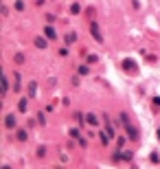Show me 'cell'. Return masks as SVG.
<instances>
[{"instance_id": "1", "label": "cell", "mask_w": 160, "mask_h": 169, "mask_svg": "<svg viewBox=\"0 0 160 169\" xmlns=\"http://www.w3.org/2000/svg\"><path fill=\"white\" fill-rule=\"evenodd\" d=\"M90 33L94 35V40H97V42H103V35H101L99 24H97V22H90Z\"/></svg>"}, {"instance_id": "2", "label": "cell", "mask_w": 160, "mask_h": 169, "mask_svg": "<svg viewBox=\"0 0 160 169\" xmlns=\"http://www.w3.org/2000/svg\"><path fill=\"white\" fill-rule=\"evenodd\" d=\"M125 132H127V134H130V139H132V141H136V139H138V132H136V130H134V125L125 123Z\"/></svg>"}, {"instance_id": "3", "label": "cell", "mask_w": 160, "mask_h": 169, "mask_svg": "<svg viewBox=\"0 0 160 169\" xmlns=\"http://www.w3.org/2000/svg\"><path fill=\"white\" fill-rule=\"evenodd\" d=\"M123 68L130 70V73H136V64H134L132 60H125V62H123Z\"/></svg>"}, {"instance_id": "4", "label": "cell", "mask_w": 160, "mask_h": 169, "mask_svg": "<svg viewBox=\"0 0 160 169\" xmlns=\"http://www.w3.org/2000/svg\"><path fill=\"white\" fill-rule=\"evenodd\" d=\"M44 33H46V37H50V40H55V37H57V33H55V29H53V26H46Z\"/></svg>"}, {"instance_id": "5", "label": "cell", "mask_w": 160, "mask_h": 169, "mask_svg": "<svg viewBox=\"0 0 160 169\" xmlns=\"http://www.w3.org/2000/svg\"><path fill=\"white\" fill-rule=\"evenodd\" d=\"M5 123H7V127H15V116H13V114H7Z\"/></svg>"}, {"instance_id": "6", "label": "cell", "mask_w": 160, "mask_h": 169, "mask_svg": "<svg viewBox=\"0 0 160 169\" xmlns=\"http://www.w3.org/2000/svg\"><path fill=\"white\" fill-rule=\"evenodd\" d=\"M29 95H31V97L37 95V84H35V81H31V84H29Z\"/></svg>"}, {"instance_id": "7", "label": "cell", "mask_w": 160, "mask_h": 169, "mask_svg": "<svg viewBox=\"0 0 160 169\" xmlns=\"http://www.w3.org/2000/svg\"><path fill=\"white\" fill-rule=\"evenodd\" d=\"M0 88H2V95H5V92H9V81H7L5 75H2V84H0Z\"/></svg>"}, {"instance_id": "8", "label": "cell", "mask_w": 160, "mask_h": 169, "mask_svg": "<svg viewBox=\"0 0 160 169\" xmlns=\"http://www.w3.org/2000/svg\"><path fill=\"white\" fill-rule=\"evenodd\" d=\"M86 121H88V123H90V125H92V127H94V125H97V123H99V119H97V116H94V114H88V116H86Z\"/></svg>"}, {"instance_id": "9", "label": "cell", "mask_w": 160, "mask_h": 169, "mask_svg": "<svg viewBox=\"0 0 160 169\" xmlns=\"http://www.w3.org/2000/svg\"><path fill=\"white\" fill-rule=\"evenodd\" d=\"M75 40H77L75 33H68V35H66V44H75Z\"/></svg>"}, {"instance_id": "10", "label": "cell", "mask_w": 160, "mask_h": 169, "mask_svg": "<svg viewBox=\"0 0 160 169\" xmlns=\"http://www.w3.org/2000/svg\"><path fill=\"white\" fill-rule=\"evenodd\" d=\"M105 132L110 134V139H114V127H112V123L108 121V125H105Z\"/></svg>"}, {"instance_id": "11", "label": "cell", "mask_w": 160, "mask_h": 169, "mask_svg": "<svg viewBox=\"0 0 160 169\" xmlns=\"http://www.w3.org/2000/svg\"><path fill=\"white\" fill-rule=\"evenodd\" d=\"M35 46H37V48H46V40L37 37V40H35Z\"/></svg>"}, {"instance_id": "12", "label": "cell", "mask_w": 160, "mask_h": 169, "mask_svg": "<svg viewBox=\"0 0 160 169\" xmlns=\"http://www.w3.org/2000/svg\"><path fill=\"white\" fill-rule=\"evenodd\" d=\"M70 11H72V13H79V11H81V7H79V5H77V2H75V5L70 7Z\"/></svg>"}, {"instance_id": "13", "label": "cell", "mask_w": 160, "mask_h": 169, "mask_svg": "<svg viewBox=\"0 0 160 169\" xmlns=\"http://www.w3.org/2000/svg\"><path fill=\"white\" fill-rule=\"evenodd\" d=\"M15 9L22 11V9H24V2H22V0H18V2H15Z\"/></svg>"}, {"instance_id": "14", "label": "cell", "mask_w": 160, "mask_h": 169, "mask_svg": "<svg viewBox=\"0 0 160 169\" xmlns=\"http://www.w3.org/2000/svg\"><path fill=\"white\" fill-rule=\"evenodd\" d=\"M86 60L90 62V64H94V62H97V60H99V57H97V55H88V57H86Z\"/></svg>"}, {"instance_id": "15", "label": "cell", "mask_w": 160, "mask_h": 169, "mask_svg": "<svg viewBox=\"0 0 160 169\" xmlns=\"http://www.w3.org/2000/svg\"><path fill=\"white\" fill-rule=\"evenodd\" d=\"M79 75H88V66H79Z\"/></svg>"}, {"instance_id": "16", "label": "cell", "mask_w": 160, "mask_h": 169, "mask_svg": "<svg viewBox=\"0 0 160 169\" xmlns=\"http://www.w3.org/2000/svg\"><path fill=\"white\" fill-rule=\"evenodd\" d=\"M18 108H20V110H22V112H24V110H26V101H24V99H22V101H20V103H18Z\"/></svg>"}, {"instance_id": "17", "label": "cell", "mask_w": 160, "mask_h": 169, "mask_svg": "<svg viewBox=\"0 0 160 169\" xmlns=\"http://www.w3.org/2000/svg\"><path fill=\"white\" fill-rule=\"evenodd\" d=\"M101 141H103V145L110 143V139H108V134H101Z\"/></svg>"}, {"instance_id": "18", "label": "cell", "mask_w": 160, "mask_h": 169, "mask_svg": "<svg viewBox=\"0 0 160 169\" xmlns=\"http://www.w3.org/2000/svg\"><path fill=\"white\" fill-rule=\"evenodd\" d=\"M154 105H156V108H160V97H154Z\"/></svg>"}]
</instances>
